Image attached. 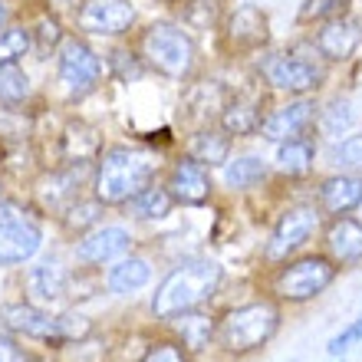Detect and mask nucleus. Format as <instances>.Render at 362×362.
Returning <instances> with one entry per match:
<instances>
[{"label": "nucleus", "mask_w": 362, "mask_h": 362, "mask_svg": "<svg viewBox=\"0 0 362 362\" xmlns=\"http://www.w3.org/2000/svg\"><path fill=\"white\" fill-rule=\"evenodd\" d=\"M103 214H105V204L93 194V198L73 201V204L59 214V221H63V228H66L69 234L83 238V234H89L93 228H99V224H103Z\"/></svg>", "instance_id": "nucleus-29"}, {"label": "nucleus", "mask_w": 362, "mask_h": 362, "mask_svg": "<svg viewBox=\"0 0 362 362\" xmlns=\"http://www.w3.org/2000/svg\"><path fill=\"white\" fill-rule=\"evenodd\" d=\"M89 165L93 162H66L63 168H57V172L43 175V181L37 185V198L40 204H43V211H49V214H63V211L73 204V201H79L83 194V185H93V175H89Z\"/></svg>", "instance_id": "nucleus-10"}, {"label": "nucleus", "mask_w": 362, "mask_h": 362, "mask_svg": "<svg viewBox=\"0 0 362 362\" xmlns=\"http://www.w3.org/2000/svg\"><path fill=\"white\" fill-rule=\"evenodd\" d=\"M33 47V30L7 27L0 30V63H20Z\"/></svg>", "instance_id": "nucleus-32"}, {"label": "nucleus", "mask_w": 362, "mask_h": 362, "mask_svg": "<svg viewBox=\"0 0 362 362\" xmlns=\"http://www.w3.org/2000/svg\"><path fill=\"white\" fill-rule=\"evenodd\" d=\"M162 172V158L142 145H112L95 158L93 168V194L105 208H125L129 201L155 185Z\"/></svg>", "instance_id": "nucleus-1"}, {"label": "nucleus", "mask_w": 362, "mask_h": 362, "mask_svg": "<svg viewBox=\"0 0 362 362\" xmlns=\"http://www.w3.org/2000/svg\"><path fill=\"white\" fill-rule=\"evenodd\" d=\"M162 4H178V0H162Z\"/></svg>", "instance_id": "nucleus-44"}, {"label": "nucleus", "mask_w": 362, "mask_h": 362, "mask_svg": "<svg viewBox=\"0 0 362 362\" xmlns=\"http://www.w3.org/2000/svg\"><path fill=\"white\" fill-rule=\"evenodd\" d=\"M7 23H10V7L0 0V30H7Z\"/></svg>", "instance_id": "nucleus-43"}, {"label": "nucleus", "mask_w": 362, "mask_h": 362, "mask_svg": "<svg viewBox=\"0 0 362 362\" xmlns=\"http://www.w3.org/2000/svg\"><path fill=\"white\" fill-rule=\"evenodd\" d=\"M181 23L191 30H208L218 23V4L214 0H178Z\"/></svg>", "instance_id": "nucleus-33"}, {"label": "nucleus", "mask_w": 362, "mask_h": 362, "mask_svg": "<svg viewBox=\"0 0 362 362\" xmlns=\"http://www.w3.org/2000/svg\"><path fill=\"white\" fill-rule=\"evenodd\" d=\"M148 280H152V260L142 257V254H132V250L115 260L112 267H109V274H105V286L115 296L139 293L142 286H148Z\"/></svg>", "instance_id": "nucleus-23"}, {"label": "nucleus", "mask_w": 362, "mask_h": 362, "mask_svg": "<svg viewBox=\"0 0 362 362\" xmlns=\"http://www.w3.org/2000/svg\"><path fill=\"white\" fill-rule=\"evenodd\" d=\"M221 284H224V267L218 260L208 257L181 260L162 276V284L155 286L152 316L168 323L172 316L185 313V310H198V306L211 303L218 296Z\"/></svg>", "instance_id": "nucleus-2"}, {"label": "nucleus", "mask_w": 362, "mask_h": 362, "mask_svg": "<svg viewBox=\"0 0 362 362\" xmlns=\"http://www.w3.org/2000/svg\"><path fill=\"white\" fill-rule=\"evenodd\" d=\"M323 244L326 257L339 264V267H353L362 264V221L339 214L323 228Z\"/></svg>", "instance_id": "nucleus-18"}, {"label": "nucleus", "mask_w": 362, "mask_h": 362, "mask_svg": "<svg viewBox=\"0 0 362 362\" xmlns=\"http://www.w3.org/2000/svg\"><path fill=\"white\" fill-rule=\"evenodd\" d=\"M135 238L132 230L122 228V224H99L89 234L76 240V260L83 267H99V264H109V260H119L132 250Z\"/></svg>", "instance_id": "nucleus-14"}, {"label": "nucleus", "mask_w": 362, "mask_h": 362, "mask_svg": "<svg viewBox=\"0 0 362 362\" xmlns=\"http://www.w3.org/2000/svg\"><path fill=\"white\" fill-rule=\"evenodd\" d=\"M125 208L132 211L135 221H165L175 211V198L168 194L165 185H148V188L139 191Z\"/></svg>", "instance_id": "nucleus-28"}, {"label": "nucleus", "mask_w": 362, "mask_h": 362, "mask_svg": "<svg viewBox=\"0 0 362 362\" xmlns=\"http://www.w3.org/2000/svg\"><path fill=\"white\" fill-rule=\"evenodd\" d=\"M63 40H66V37H63V30H59V23H57L53 17H43V20L37 23V43H40L43 49L59 47Z\"/></svg>", "instance_id": "nucleus-41"}, {"label": "nucleus", "mask_w": 362, "mask_h": 362, "mask_svg": "<svg viewBox=\"0 0 362 362\" xmlns=\"http://www.w3.org/2000/svg\"><path fill=\"white\" fill-rule=\"evenodd\" d=\"M359 211H362V204H359Z\"/></svg>", "instance_id": "nucleus-45"}, {"label": "nucleus", "mask_w": 362, "mask_h": 362, "mask_svg": "<svg viewBox=\"0 0 362 362\" xmlns=\"http://www.w3.org/2000/svg\"><path fill=\"white\" fill-rule=\"evenodd\" d=\"M359 339H362V316L356 320V323L346 326V329H343L339 336H333V339H329V346H326V353H329V356L336 359V356H343L346 349H349L353 343H359Z\"/></svg>", "instance_id": "nucleus-40"}, {"label": "nucleus", "mask_w": 362, "mask_h": 362, "mask_svg": "<svg viewBox=\"0 0 362 362\" xmlns=\"http://www.w3.org/2000/svg\"><path fill=\"white\" fill-rule=\"evenodd\" d=\"M57 79L69 99H86L89 93L99 89L103 59H99V53L89 47L86 40L66 37L59 43V53H57Z\"/></svg>", "instance_id": "nucleus-9"}, {"label": "nucleus", "mask_w": 362, "mask_h": 362, "mask_svg": "<svg viewBox=\"0 0 362 362\" xmlns=\"http://www.w3.org/2000/svg\"><path fill=\"white\" fill-rule=\"evenodd\" d=\"M76 23L83 33H93V37H122L135 23V4L132 0H83Z\"/></svg>", "instance_id": "nucleus-12"}, {"label": "nucleus", "mask_w": 362, "mask_h": 362, "mask_svg": "<svg viewBox=\"0 0 362 362\" xmlns=\"http://www.w3.org/2000/svg\"><path fill=\"white\" fill-rule=\"evenodd\" d=\"M109 63H112V69H115V76L122 79V83H129V79H142L145 76V63H142V57H135V53H125V49H115L112 57H109Z\"/></svg>", "instance_id": "nucleus-38"}, {"label": "nucleus", "mask_w": 362, "mask_h": 362, "mask_svg": "<svg viewBox=\"0 0 362 362\" xmlns=\"http://www.w3.org/2000/svg\"><path fill=\"white\" fill-rule=\"evenodd\" d=\"M59 145H63V158L66 162H95L103 155V139L95 129L76 122L69 125L66 132L59 135Z\"/></svg>", "instance_id": "nucleus-27"}, {"label": "nucleus", "mask_w": 362, "mask_h": 362, "mask_svg": "<svg viewBox=\"0 0 362 362\" xmlns=\"http://www.w3.org/2000/svg\"><path fill=\"white\" fill-rule=\"evenodd\" d=\"M139 362H191V353L178 339H158L142 353Z\"/></svg>", "instance_id": "nucleus-37"}, {"label": "nucleus", "mask_w": 362, "mask_h": 362, "mask_svg": "<svg viewBox=\"0 0 362 362\" xmlns=\"http://www.w3.org/2000/svg\"><path fill=\"white\" fill-rule=\"evenodd\" d=\"M359 47H362V17H349V13H339V17L320 23L313 37L316 57L326 59V63H346Z\"/></svg>", "instance_id": "nucleus-16"}, {"label": "nucleus", "mask_w": 362, "mask_h": 362, "mask_svg": "<svg viewBox=\"0 0 362 362\" xmlns=\"http://www.w3.org/2000/svg\"><path fill=\"white\" fill-rule=\"evenodd\" d=\"M23 286L30 293V303H59L63 296H69V270L57 260H47V264H37L23 274Z\"/></svg>", "instance_id": "nucleus-20"}, {"label": "nucleus", "mask_w": 362, "mask_h": 362, "mask_svg": "<svg viewBox=\"0 0 362 362\" xmlns=\"http://www.w3.org/2000/svg\"><path fill=\"white\" fill-rule=\"evenodd\" d=\"M57 323H59V346L63 343H76V339H86V336L95 333V326L89 316L69 310V313H57Z\"/></svg>", "instance_id": "nucleus-35"}, {"label": "nucleus", "mask_w": 362, "mask_h": 362, "mask_svg": "<svg viewBox=\"0 0 362 362\" xmlns=\"http://www.w3.org/2000/svg\"><path fill=\"white\" fill-rule=\"evenodd\" d=\"M230 135H224L221 129H211V125H204V129H198V132L191 135L188 142V155L191 158H198L201 165H224L230 158Z\"/></svg>", "instance_id": "nucleus-26"}, {"label": "nucleus", "mask_w": 362, "mask_h": 362, "mask_svg": "<svg viewBox=\"0 0 362 362\" xmlns=\"http://www.w3.org/2000/svg\"><path fill=\"white\" fill-rule=\"evenodd\" d=\"M260 122H264V115H260V105L247 95H230L228 103L221 105L218 112V129L230 139H247V135H257L260 132Z\"/></svg>", "instance_id": "nucleus-22"}, {"label": "nucleus", "mask_w": 362, "mask_h": 362, "mask_svg": "<svg viewBox=\"0 0 362 362\" xmlns=\"http://www.w3.org/2000/svg\"><path fill=\"white\" fill-rule=\"evenodd\" d=\"M172 326L175 339H178L191 356L194 353H204L208 346H214V336H218V316L208 313V310H185V313L172 316L168 320Z\"/></svg>", "instance_id": "nucleus-19"}, {"label": "nucleus", "mask_w": 362, "mask_h": 362, "mask_svg": "<svg viewBox=\"0 0 362 362\" xmlns=\"http://www.w3.org/2000/svg\"><path fill=\"white\" fill-rule=\"evenodd\" d=\"M0 135H7V139H17V142H23V139L30 135V122L23 119V112H17V109L4 105V109H0Z\"/></svg>", "instance_id": "nucleus-39"}, {"label": "nucleus", "mask_w": 362, "mask_h": 362, "mask_svg": "<svg viewBox=\"0 0 362 362\" xmlns=\"http://www.w3.org/2000/svg\"><path fill=\"white\" fill-rule=\"evenodd\" d=\"M224 40H228L230 53H257L270 43V23L267 13L254 4L230 10L224 20Z\"/></svg>", "instance_id": "nucleus-17"}, {"label": "nucleus", "mask_w": 362, "mask_h": 362, "mask_svg": "<svg viewBox=\"0 0 362 362\" xmlns=\"http://www.w3.org/2000/svg\"><path fill=\"white\" fill-rule=\"evenodd\" d=\"M339 276V264L326 257V254H303V257H290L284 264H276L270 274V296L276 303H310L316 296H323Z\"/></svg>", "instance_id": "nucleus-4"}, {"label": "nucleus", "mask_w": 362, "mask_h": 362, "mask_svg": "<svg viewBox=\"0 0 362 362\" xmlns=\"http://www.w3.org/2000/svg\"><path fill=\"white\" fill-rule=\"evenodd\" d=\"M284 313L274 296H260L250 303L230 306L218 316V336L214 346H221V353L228 356H250L264 349V346L280 333Z\"/></svg>", "instance_id": "nucleus-3"}, {"label": "nucleus", "mask_w": 362, "mask_h": 362, "mask_svg": "<svg viewBox=\"0 0 362 362\" xmlns=\"http://www.w3.org/2000/svg\"><path fill=\"white\" fill-rule=\"evenodd\" d=\"M316 201H320V211L329 214V218L356 211L362 204V175H349V172L329 175L316 191Z\"/></svg>", "instance_id": "nucleus-21"}, {"label": "nucleus", "mask_w": 362, "mask_h": 362, "mask_svg": "<svg viewBox=\"0 0 362 362\" xmlns=\"http://www.w3.org/2000/svg\"><path fill=\"white\" fill-rule=\"evenodd\" d=\"M356 119H359V115H356V105L349 103V99H339V95H336L333 103L320 109L316 125H320V132H323L326 139H339V135L353 132Z\"/></svg>", "instance_id": "nucleus-30"}, {"label": "nucleus", "mask_w": 362, "mask_h": 362, "mask_svg": "<svg viewBox=\"0 0 362 362\" xmlns=\"http://www.w3.org/2000/svg\"><path fill=\"white\" fill-rule=\"evenodd\" d=\"M316 115H320V105L316 99L310 95H293L290 103L276 105L264 115V122H260V135L267 139V142H286V139H296V135H306L313 129Z\"/></svg>", "instance_id": "nucleus-11"}, {"label": "nucleus", "mask_w": 362, "mask_h": 362, "mask_svg": "<svg viewBox=\"0 0 362 362\" xmlns=\"http://www.w3.org/2000/svg\"><path fill=\"white\" fill-rule=\"evenodd\" d=\"M349 0H303L296 10V23H326V20L339 17Z\"/></svg>", "instance_id": "nucleus-34"}, {"label": "nucleus", "mask_w": 362, "mask_h": 362, "mask_svg": "<svg viewBox=\"0 0 362 362\" xmlns=\"http://www.w3.org/2000/svg\"><path fill=\"white\" fill-rule=\"evenodd\" d=\"M320 230H323V211L316 204H293V208H286L276 218L274 230H270L267 247H264V260L267 264H284V260L293 257L296 250H303Z\"/></svg>", "instance_id": "nucleus-6"}, {"label": "nucleus", "mask_w": 362, "mask_h": 362, "mask_svg": "<svg viewBox=\"0 0 362 362\" xmlns=\"http://www.w3.org/2000/svg\"><path fill=\"white\" fill-rule=\"evenodd\" d=\"M260 76L267 79V86L286 95H306L323 86L326 66L313 57H303L300 49H284L274 53L260 63Z\"/></svg>", "instance_id": "nucleus-8"}, {"label": "nucleus", "mask_w": 362, "mask_h": 362, "mask_svg": "<svg viewBox=\"0 0 362 362\" xmlns=\"http://www.w3.org/2000/svg\"><path fill=\"white\" fill-rule=\"evenodd\" d=\"M270 168L257 155H240V158H228L224 162V185L230 191H254L267 181Z\"/></svg>", "instance_id": "nucleus-25"}, {"label": "nucleus", "mask_w": 362, "mask_h": 362, "mask_svg": "<svg viewBox=\"0 0 362 362\" xmlns=\"http://www.w3.org/2000/svg\"><path fill=\"white\" fill-rule=\"evenodd\" d=\"M0 329L13 336H27V339H40V343H49V346H59L57 313H47L37 303L0 306Z\"/></svg>", "instance_id": "nucleus-15"}, {"label": "nucleus", "mask_w": 362, "mask_h": 362, "mask_svg": "<svg viewBox=\"0 0 362 362\" xmlns=\"http://www.w3.org/2000/svg\"><path fill=\"white\" fill-rule=\"evenodd\" d=\"M30 99V76L17 63H0V105H20Z\"/></svg>", "instance_id": "nucleus-31"}, {"label": "nucleus", "mask_w": 362, "mask_h": 362, "mask_svg": "<svg viewBox=\"0 0 362 362\" xmlns=\"http://www.w3.org/2000/svg\"><path fill=\"white\" fill-rule=\"evenodd\" d=\"M333 165L339 172L362 175V135H349V139H343V142L336 145Z\"/></svg>", "instance_id": "nucleus-36"}, {"label": "nucleus", "mask_w": 362, "mask_h": 362, "mask_svg": "<svg viewBox=\"0 0 362 362\" xmlns=\"http://www.w3.org/2000/svg\"><path fill=\"white\" fill-rule=\"evenodd\" d=\"M43 244V228L33 211L20 208L13 201H0V267H20L37 257Z\"/></svg>", "instance_id": "nucleus-7"}, {"label": "nucleus", "mask_w": 362, "mask_h": 362, "mask_svg": "<svg viewBox=\"0 0 362 362\" xmlns=\"http://www.w3.org/2000/svg\"><path fill=\"white\" fill-rule=\"evenodd\" d=\"M316 165V142L310 135H296V139H286L276 148V168L286 178H303V175L313 172Z\"/></svg>", "instance_id": "nucleus-24"}, {"label": "nucleus", "mask_w": 362, "mask_h": 362, "mask_svg": "<svg viewBox=\"0 0 362 362\" xmlns=\"http://www.w3.org/2000/svg\"><path fill=\"white\" fill-rule=\"evenodd\" d=\"M0 362H33L27 349H20L7 333H0Z\"/></svg>", "instance_id": "nucleus-42"}, {"label": "nucleus", "mask_w": 362, "mask_h": 362, "mask_svg": "<svg viewBox=\"0 0 362 362\" xmlns=\"http://www.w3.org/2000/svg\"><path fill=\"white\" fill-rule=\"evenodd\" d=\"M139 57L152 73L181 83V79L191 76L198 49H194V40L181 23H152L139 40Z\"/></svg>", "instance_id": "nucleus-5"}, {"label": "nucleus", "mask_w": 362, "mask_h": 362, "mask_svg": "<svg viewBox=\"0 0 362 362\" xmlns=\"http://www.w3.org/2000/svg\"><path fill=\"white\" fill-rule=\"evenodd\" d=\"M162 185L168 188V194H172L175 204H181V208H201V204H208L211 191H214L211 188L208 165H201L198 158H191V155L178 158V162L168 168Z\"/></svg>", "instance_id": "nucleus-13"}]
</instances>
